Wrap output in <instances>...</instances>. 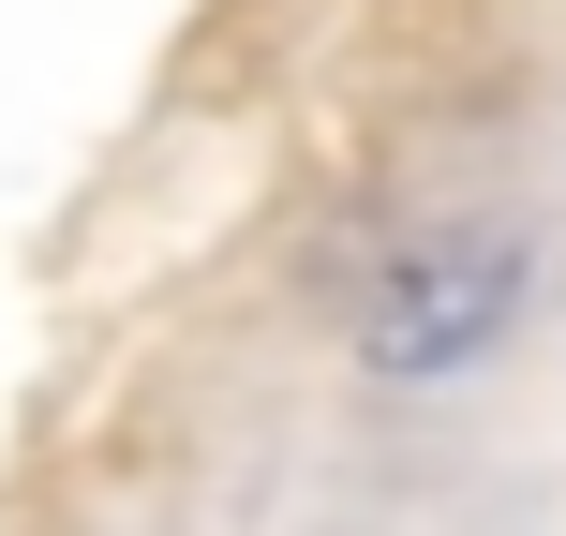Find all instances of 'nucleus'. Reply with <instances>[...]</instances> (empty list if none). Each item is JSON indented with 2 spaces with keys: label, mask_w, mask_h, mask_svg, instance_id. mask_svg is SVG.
<instances>
[{
  "label": "nucleus",
  "mask_w": 566,
  "mask_h": 536,
  "mask_svg": "<svg viewBox=\"0 0 566 536\" xmlns=\"http://www.w3.org/2000/svg\"><path fill=\"white\" fill-rule=\"evenodd\" d=\"M507 328H522V239L507 224H448V239H418V254L373 283L358 358L388 388H432V372H478Z\"/></svg>",
  "instance_id": "nucleus-1"
}]
</instances>
